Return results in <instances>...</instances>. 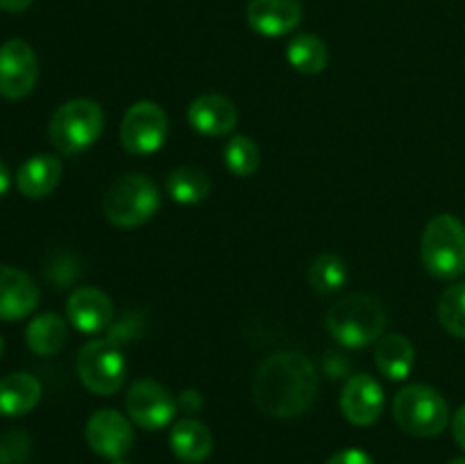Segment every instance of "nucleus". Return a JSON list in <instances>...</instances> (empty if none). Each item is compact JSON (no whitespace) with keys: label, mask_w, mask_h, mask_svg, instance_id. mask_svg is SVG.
<instances>
[{"label":"nucleus","mask_w":465,"mask_h":464,"mask_svg":"<svg viewBox=\"0 0 465 464\" xmlns=\"http://www.w3.org/2000/svg\"><path fill=\"white\" fill-rule=\"evenodd\" d=\"M66 337H68V328L66 321H64L59 314H39V317L32 318L27 323V330H25V341H27V348L32 350L35 355H54L57 350H62V346L66 344Z\"/></svg>","instance_id":"21"},{"label":"nucleus","mask_w":465,"mask_h":464,"mask_svg":"<svg viewBox=\"0 0 465 464\" xmlns=\"http://www.w3.org/2000/svg\"><path fill=\"white\" fill-rule=\"evenodd\" d=\"M325 326L345 348H366L380 341L386 328V312L377 298L368 294H350L331 305Z\"/></svg>","instance_id":"2"},{"label":"nucleus","mask_w":465,"mask_h":464,"mask_svg":"<svg viewBox=\"0 0 465 464\" xmlns=\"http://www.w3.org/2000/svg\"><path fill=\"white\" fill-rule=\"evenodd\" d=\"M191 127L204 136H225L230 135L239 121L234 103L221 94H204L198 96L189 105L186 112Z\"/></svg>","instance_id":"16"},{"label":"nucleus","mask_w":465,"mask_h":464,"mask_svg":"<svg viewBox=\"0 0 465 464\" xmlns=\"http://www.w3.org/2000/svg\"><path fill=\"white\" fill-rule=\"evenodd\" d=\"M84 435L91 450L107 459H123L134 446L132 423L118 409H98L86 421Z\"/></svg>","instance_id":"11"},{"label":"nucleus","mask_w":465,"mask_h":464,"mask_svg":"<svg viewBox=\"0 0 465 464\" xmlns=\"http://www.w3.org/2000/svg\"><path fill=\"white\" fill-rule=\"evenodd\" d=\"M318 396V371L295 350L275 353L262 362L252 380L254 405L275 419L300 417Z\"/></svg>","instance_id":"1"},{"label":"nucleus","mask_w":465,"mask_h":464,"mask_svg":"<svg viewBox=\"0 0 465 464\" xmlns=\"http://www.w3.org/2000/svg\"><path fill=\"white\" fill-rule=\"evenodd\" d=\"M68 321L80 332L94 335V332L109 328L114 317L112 298L98 287H80L68 296L66 303Z\"/></svg>","instance_id":"15"},{"label":"nucleus","mask_w":465,"mask_h":464,"mask_svg":"<svg viewBox=\"0 0 465 464\" xmlns=\"http://www.w3.org/2000/svg\"><path fill=\"white\" fill-rule=\"evenodd\" d=\"M125 408L136 426L154 432L166 428L175 419L177 400L173 398V394L166 387L143 378V380H136L127 389Z\"/></svg>","instance_id":"9"},{"label":"nucleus","mask_w":465,"mask_h":464,"mask_svg":"<svg viewBox=\"0 0 465 464\" xmlns=\"http://www.w3.org/2000/svg\"><path fill=\"white\" fill-rule=\"evenodd\" d=\"M384 387L368 373L348 378L341 391V412L354 426H372L384 412Z\"/></svg>","instance_id":"12"},{"label":"nucleus","mask_w":465,"mask_h":464,"mask_svg":"<svg viewBox=\"0 0 465 464\" xmlns=\"http://www.w3.org/2000/svg\"><path fill=\"white\" fill-rule=\"evenodd\" d=\"M0 355H3V337H0Z\"/></svg>","instance_id":"35"},{"label":"nucleus","mask_w":465,"mask_h":464,"mask_svg":"<svg viewBox=\"0 0 465 464\" xmlns=\"http://www.w3.org/2000/svg\"><path fill=\"white\" fill-rule=\"evenodd\" d=\"M286 59H289V64L298 73H304V76H318V73L325 71L327 62H330V55H327V45L321 36L304 32V35L293 36V39L289 41Z\"/></svg>","instance_id":"22"},{"label":"nucleus","mask_w":465,"mask_h":464,"mask_svg":"<svg viewBox=\"0 0 465 464\" xmlns=\"http://www.w3.org/2000/svg\"><path fill=\"white\" fill-rule=\"evenodd\" d=\"M112 464H127V462H123V459H114Z\"/></svg>","instance_id":"34"},{"label":"nucleus","mask_w":465,"mask_h":464,"mask_svg":"<svg viewBox=\"0 0 465 464\" xmlns=\"http://www.w3.org/2000/svg\"><path fill=\"white\" fill-rule=\"evenodd\" d=\"M248 25L262 36H284L302 21L300 0H250Z\"/></svg>","instance_id":"14"},{"label":"nucleus","mask_w":465,"mask_h":464,"mask_svg":"<svg viewBox=\"0 0 465 464\" xmlns=\"http://www.w3.org/2000/svg\"><path fill=\"white\" fill-rule=\"evenodd\" d=\"M127 364L112 339H94L77 355V376L82 385L98 396H114L125 385Z\"/></svg>","instance_id":"7"},{"label":"nucleus","mask_w":465,"mask_h":464,"mask_svg":"<svg viewBox=\"0 0 465 464\" xmlns=\"http://www.w3.org/2000/svg\"><path fill=\"white\" fill-rule=\"evenodd\" d=\"M393 417L409 435L436 437L448 428L450 408L434 387L407 385L395 396Z\"/></svg>","instance_id":"6"},{"label":"nucleus","mask_w":465,"mask_h":464,"mask_svg":"<svg viewBox=\"0 0 465 464\" xmlns=\"http://www.w3.org/2000/svg\"><path fill=\"white\" fill-rule=\"evenodd\" d=\"M309 285L316 294L330 296L336 294L341 287L348 282V267H345L343 259L334 253H322L313 259V264L309 267Z\"/></svg>","instance_id":"24"},{"label":"nucleus","mask_w":465,"mask_h":464,"mask_svg":"<svg viewBox=\"0 0 465 464\" xmlns=\"http://www.w3.org/2000/svg\"><path fill=\"white\" fill-rule=\"evenodd\" d=\"M452 432H454V439H457V444L465 450V405H461V408L457 409V414H454Z\"/></svg>","instance_id":"30"},{"label":"nucleus","mask_w":465,"mask_h":464,"mask_svg":"<svg viewBox=\"0 0 465 464\" xmlns=\"http://www.w3.org/2000/svg\"><path fill=\"white\" fill-rule=\"evenodd\" d=\"M177 405H180L184 412L193 414L203 408V396H200L198 391H184V394L180 396V400H177Z\"/></svg>","instance_id":"29"},{"label":"nucleus","mask_w":465,"mask_h":464,"mask_svg":"<svg viewBox=\"0 0 465 464\" xmlns=\"http://www.w3.org/2000/svg\"><path fill=\"white\" fill-rule=\"evenodd\" d=\"M375 362L381 376L389 380H404L416 364V348L404 335H386L377 341Z\"/></svg>","instance_id":"20"},{"label":"nucleus","mask_w":465,"mask_h":464,"mask_svg":"<svg viewBox=\"0 0 465 464\" xmlns=\"http://www.w3.org/2000/svg\"><path fill=\"white\" fill-rule=\"evenodd\" d=\"M439 321L452 337L465 339V282H454L439 300Z\"/></svg>","instance_id":"26"},{"label":"nucleus","mask_w":465,"mask_h":464,"mask_svg":"<svg viewBox=\"0 0 465 464\" xmlns=\"http://www.w3.org/2000/svg\"><path fill=\"white\" fill-rule=\"evenodd\" d=\"M104 112L95 100L75 98L64 103L53 114L48 126L50 144L62 155H77L100 139Z\"/></svg>","instance_id":"5"},{"label":"nucleus","mask_w":465,"mask_h":464,"mask_svg":"<svg viewBox=\"0 0 465 464\" xmlns=\"http://www.w3.org/2000/svg\"><path fill=\"white\" fill-rule=\"evenodd\" d=\"M448 464H465V458H454V459H450Z\"/></svg>","instance_id":"33"},{"label":"nucleus","mask_w":465,"mask_h":464,"mask_svg":"<svg viewBox=\"0 0 465 464\" xmlns=\"http://www.w3.org/2000/svg\"><path fill=\"white\" fill-rule=\"evenodd\" d=\"M30 5H32V0H0V9H5V12H9V14L25 12Z\"/></svg>","instance_id":"31"},{"label":"nucleus","mask_w":465,"mask_h":464,"mask_svg":"<svg viewBox=\"0 0 465 464\" xmlns=\"http://www.w3.org/2000/svg\"><path fill=\"white\" fill-rule=\"evenodd\" d=\"M9 182H12V177H9V168L5 166V162H0V196L7 194Z\"/></svg>","instance_id":"32"},{"label":"nucleus","mask_w":465,"mask_h":464,"mask_svg":"<svg viewBox=\"0 0 465 464\" xmlns=\"http://www.w3.org/2000/svg\"><path fill=\"white\" fill-rule=\"evenodd\" d=\"M166 191L175 203L180 205H198L212 191V180L203 168L182 166L175 168L166 177Z\"/></svg>","instance_id":"23"},{"label":"nucleus","mask_w":465,"mask_h":464,"mask_svg":"<svg viewBox=\"0 0 465 464\" xmlns=\"http://www.w3.org/2000/svg\"><path fill=\"white\" fill-rule=\"evenodd\" d=\"M171 449L186 464H200L212 455L213 437L198 419H180L171 430Z\"/></svg>","instance_id":"18"},{"label":"nucleus","mask_w":465,"mask_h":464,"mask_svg":"<svg viewBox=\"0 0 465 464\" xmlns=\"http://www.w3.org/2000/svg\"><path fill=\"white\" fill-rule=\"evenodd\" d=\"M422 264L440 280H454L465 273V226L452 214H439L427 223L420 241Z\"/></svg>","instance_id":"3"},{"label":"nucleus","mask_w":465,"mask_h":464,"mask_svg":"<svg viewBox=\"0 0 465 464\" xmlns=\"http://www.w3.org/2000/svg\"><path fill=\"white\" fill-rule=\"evenodd\" d=\"M262 164V153L259 146L250 136L234 135L225 146V166L227 171L239 177L252 176Z\"/></svg>","instance_id":"25"},{"label":"nucleus","mask_w":465,"mask_h":464,"mask_svg":"<svg viewBox=\"0 0 465 464\" xmlns=\"http://www.w3.org/2000/svg\"><path fill=\"white\" fill-rule=\"evenodd\" d=\"M168 135V116L153 100H139L125 112L121 123V144L132 155H153Z\"/></svg>","instance_id":"8"},{"label":"nucleus","mask_w":465,"mask_h":464,"mask_svg":"<svg viewBox=\"0 0 465 464\" xmlns=\"http://www.w3.org/2000/svg\"><path fill=\"white\" fill-rule=\"evenodd\" d=\"M39 305V287L21 268L0 264V321H21Z\"/></svg>","instance_id":"13"},{"label":"nucleus","mask_w":465,"mask_h":464,"mask_svg":"<svg viewBox=\"0 0 465 464\" xmlns=\"http://www.w3.org/2000/svg\"><path fill=\"white\" fill-rule=\"evenodd\" d=\"M327 464H372V458L361 449H345L331 455Z\"/></svg>","instance_id":"28"},{"label":"nucleus","mask_w":465,"mask_h":464,"mask_svg":"<svg viewBox=\"0 0 465 464\" xmlns=\"http://www.w3.org/2000/svg\"><path fill=\"white\" fill-rule=\"evenodd\" d=\"M39 62L32 45L23 39H9L0 45V96L9 100L25 98L36 85Z\"/></svg>","instance_id":"10"},{"label":"nucleus","mask_w":465,"mask_h":464,"mask_svg":"<svg viewBox=\"0 0 465 464\" xmlns=\"http://www.w3.org/2000/svg\"><path fill=\"white\" fill-rule=\"evenodd\" d=\"M41 400V382L30 373H9L0 380V414L23 417Z\"/></svg>","instance_id":"19"},{"label":"nucleus","mask_w":465,"mask_h":464,"mask_svg":"<svg viewBox=\"0 0 465 464\" xmlns=\"http://www.w3.org/2000/svg\"><path fill=\"white\" fill-rule=\"evenodd\" d=\"M162 194L150 177L127 173L116 177L104 194V217L116 227H139L157 214Z\"/></svg>","instance_id":"4"},{"label":"nucleus","mask_w":465,"mask_h":464,"mask_svg":"<svg viewBox=\"0 0 465 464\" xmlns=\"http://www.w3.org/2000/svg\"><path fill=\"white\" fill-rule=\"evenodd\" d=\"M62 180V162L54 155H35L16 173V187L25 198H45Z\"/></svg>","instance_id":"17"},{"label":"nucleus","mask_w":465,"mask_h":464,"mask_svg":"<svg viewBox=\"0 0 465 464\" xmlns=\"http://www.w3.org/2000/svg\"><path fill=\"white\" fill-rule=\"evenodd\" d=\"M27 450H30V437L23 430H9L7 435H3V439H0V462H21L27 455Z\"/></svg>","instance_id":"27"}]
</instances>
